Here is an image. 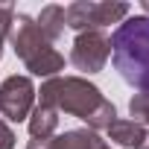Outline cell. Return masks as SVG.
I'll list each match as a JSON object with an SVG mask.
<instances>
[{
  "label": "cell",
  "instance_id": "cell-17",
  "mask_svg": "<svg viewBox=\"0 0 149 149\" xmlns=\"http://www.w3.org/2000/svg\"><path fill=\"white\" fill-rule=\"evenodd\" d=\"M100 149H111V146H108V143H105V146H100Z\"/></svg>",
  "mask_w": 149,
  "mask_h": 149
},
{
  "label": "cell",
  "instance_id": "cell-15",
  "mask_svg": "<svg viewBox=\"0 0 149 149\" xmlns=\"http://www.w3.org/2000/svg\"><path fill=\"white\" fill-rule=\"evenodd\" d=\"M137 149H149V132H146V137H143V143H140Z\"/></svg>",
  "mask_w": 149,
  "mask_h": 149
},
{
  "label": "cell",
  "instance_id": "cell-9",
  "mask_svg": "<svg viewBox=\"0 0 149 149\" xmlns=\"http://www.w3.org/2000/svg\"><path fill=\"white\" fill-rule=\"evenodd\" d=\"M26 126H29V137H53L56 129H58V111H56L53 105L38 102V105L32 108Z\"/></svg>",
  "mask_w": 149,
  "mask_h": 149
},
{
  "label": "cell",
  "instance_id": "cell-2",
  "mask_svg": "<svg viewBox=\"0 0 149 149\" xmlns=\"http://www.w3.org/2000/svg\"><path fill=\"white\" fill-rule=\"evenodd\" d=\"M111 58L132 88L149 94V15H132L117 24L111 35Z\"/></svg>",
  "mask_w": 149,
  "mask_h": 149
},
{
  "label": "cell",
  "instance_id": "cell-7",
  "mask_svg": "<svg viewBox=\"0 0 149 149\" xmlns=\"http://www.w3.org/2000/svg\"><path fill=\"white\" fill-rule=\"evenodd\" d=\"M100 146H105V140L91 129H70L64 134L32 137L26 143V149H100Z\"/></svg>",
  "mask_w": 149,
  "mask_h": 149
},
{
  "label": "cell",
  "instance_id": "cell-12",
  "mask_svg": "<svg viewBox=\"0 0 149 149\" xmlns=\"http://www.w3.org/2000/svg\"><path fill=\"white\" fill-rule=\"evenodd\" d=\"M129 114L134 117V123L149 126V94H134L129 100Z\"/></svg>",
  "mask_w": 149,
  "mask_h": 149
},
{
  "label": "cell",
  "instance_id": "cell-14",
  "mask_svg": "<svg viewBox=\"0 0 149 149\" xmlns=\"http://www.w3.org/2000/svg\"><path fill=\"white\" fill-rule=\"evenodd\" d=\"M0 149H15V132L6 120H0Z\"/></svg>",
  "mask_w": 149,
  "mask_h": 149
},
{
  "label": "cell",
  "instance_id": "cell-4",
  "mask_svg": "<svg viewBox=\"0 0 149 149\" xmlns=\"http://www.w3.org/2000/svg\"><path fill=\"white\" fill-rule=\"evenodd\" d=\"M35 108V85L29 76H6L0 82V114L12 123H21V120H29Z\"/></svg>",
  "mask_w": 149,
  "mask_h": 149
},
{
  "label": "cell",
  "instance_id": "cell-5",
  "mask_svg": "<svg viewBox=\"0 0 149 149\" xmlns=\"http://www.w3.org/2000/svg\"><path fill=\"white\" fill-rule=\"evenodd\" d=\"M108 56H111V38L102 29H88V32H79L76 41H73L70 64L82 73H100Z\"/></svg>",
  "mask_w": 149,
  "mask_h": 149
},
{
  "label": "cell",
  "instance_id": "cell-8",
  "mask_svg": "<svg viewBox=\"0 0 149 149\" xmlns=\"http://www.w3.org/2000/svg\"><path fill=\"white\" fill-rule=\"evenodd\" d=\"M108 140H114L117 146H126V149H137L140 143H143V137H146V129L140 126V123H134V120H114L108 129Z\"/></svg>",
  "mask_w": 149,
  "mask_h": 149
},
{
  "label": "cell",
  "instance_id": "cell-6",
  "mask_svg": "<svg viewBox=\"0 0 149 149\" xmlns=\"http://www.w3.org/2000/svg\"><path fill=\"white\" fill-rule=\"evenodd\" d=\"M9 44H12L15 56H18L24 64H26L32 56H38L41 50L53 47V44L47 41V35L41 32V26L35 24V18H29V15H15L12 32H9Z\"/></svg>",
  "mask_w": 149,
  "mask_h": 149
},
{
  "label": "cell",
  "instance_id": "cell-3",
  "mask_svg": "<svg viewBox=\"0 0 149 149\" xmlns=\"http://www.w3.org/2000/svg\"><path fill=\"white\" fill-rule=\"evenodd\" d=\"M132 6L129 3H111V0H76L64 6V26L88 32V29H102L108 24H123L129 18Z\"/></svg>",
  "mask_w": 149,
  "mask_h": 149
},
{
  "label": "cell",
  "instance_id": "cell-16",
  "mask_svg": "<svg viewBox=\"0 0 149 149\" xmlns=\"http://www.w3.org/2000/svg\"><path fill=\"white\" fill-rule=\"evenodd\" d=\"M143 15H149V0H143Z\"/></svg>",
  "mask_w": 149,
  "mask_h": 149
},
{
  "label": "cell",
  "instance_id": "cell-13",
  "mask_svg": "<svg viewBox=\"0 0 149 149\" xmlns=\"http://www.w3.org/2000/svg\"><path fill=\"white\" fill-rule=\"evenodd\" d=\"M12 21H15V9H12V6H0V56H3V47H6V41H9Z\"/></svg>",
  "mask_w": 149,
  "mask_h": 149
},
{
  "label": "cell",
  "instance_id": "cell-11",
  "mask_svg": "<svg viewBox=\"0 0 149 149\" xmlns=\"http://www.w3.org/2000/svg\"><path fill=\"white\" fill-rule=\"evenodd\" d=\"M35 24L41 26V32L47 35V41H50V44H53V41H58V38H61V32H64V6H56V3L44 6V9H41V15L35 18Z\"/></svg>",
  "mask_w": 149,
  "mask_h": 149
},
{
  "label": "cell",
  "instance_id": "cell-10",
  "mask_svg": "<svg viewBox=\"0 0 149 149\" xmlns=\"http://www.w3.org/2000/svg\"><path fill=\"white\" fill-rule=\"evenodd\" d=\"M26 70L32 73V76L53 79V76H58V70H64V56L56 47H47V50H41L38 56H32L26 61Z\"/></svg>",
  "mask_w": 149,
  "mask_h": 149
},
{
  "label": "cell",
  "instance_id": "cell-1",
  "mask_svg": "<svg viewBox=\"0 0 149 149\" xmlns=\"http://www.w3.org/2000/svg\"><path fill=\"white\" fill-rule=\"evenodd\" d=\"M38 102L53 105L58 114H73L88 123L91 132H102L117 120V108L111 100L102 97V91L82 79V76H53L41 82V91H35Z\"/></svg>",
  "mask_w": 149,
  "mask_h": 149
}]
</instances>
